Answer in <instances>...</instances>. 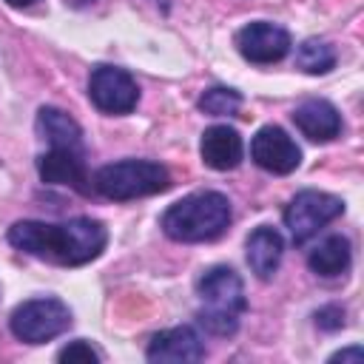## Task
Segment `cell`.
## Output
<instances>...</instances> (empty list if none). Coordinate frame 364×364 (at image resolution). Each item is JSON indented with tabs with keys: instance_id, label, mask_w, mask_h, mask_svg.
I'll list each match as a JSON object with an SVG mask.
<instances>
[{
	"instance_id": "cell-21",
	"label": "cell",
	"mask_w": 364,
	"mask_h": 364,
	"mask_svg": "<svg viewBox=\"0 0 364 364\" xmlns=\"http://www.w3.org/2000/svg\"><path fill=\"white\" fill-rule=\"evenodd\" d=\"M361 358H364V350H361L358 344H353V347L338 350V353L330 355V361H353V364H361Z\"/></svg>"
},
{
	"instance_id": "cell-22",
	"label": "cell",
	"mask_w": 364,
	"mask_h": 364,
	"mask_svg": "<svg viewBox=\"0 0 364 364\" xmlns=\"http://www.w3.org/2000/svg\"><path fill=\"white\" fill-rule=\"evenodd\" d=\"M11 9H28V6H34L37 0H6Z\"/></svg>"
},
{
	"instance_id": "cell-1",
	"label": "cell",
	"mask_w": 364,
	"mask_h": 364,
	"mask_svg": "<svg viewBox=\"0 0 364 364\" xmlns=\"http://www.w3.org/2000/svg\"><path fill=\"white\" fill-rule=\"evenodd\" d=\"M6 239L11 247L34 259H43L60 267H80L94 262L105 250L108 230L102 222L91 216H77L68 222L20 219L9 228Z\"/></svg>"
},
{
	"instance_id": "cell-14",
	"label": "cell",
	"mask_w": 364,
	"mask_h": 364,
	"mask_svg": "<svg viewBox=\"0 0 364 364\" xmlns=\"http://www.w3.org/2000/svg\"><path fill=\"white\" fill-rule=\"evenodd\" d=\"M282 253H284V239L276 228L259 225L256 230H250V236L245 242V259H247L250 273H256V279L267 282L279 270Z\"/></svg>"
},
{
	"instance_id": "cell-23",
	"label": "cell",
	"mask_w": 364,
	"mask_h": 364,
	"mask_svg": "<svg viewBox=\"0 0 364 364\" xmlns=\"http://www.w3.org/2000/svg\"><path fill=\"white\" fill-rule=\"evenodd\" d=\"M68 6H74V9H82V6H88V3H94V0H65Z\"/></svg>"
},
{
	"instance_id": "cell-17",
	"label": "cell",
	"mask_w": 364,
	"mask_h": 364,
	"mask_svg": "<svg viewBox=\"0 0 364 364\" xmlns=\"http://www.w3.org/2000/svg\"><path fill=\"white\" fill-rule=\"evenodd\" d=\"M293 63H296L299 71L318 77V74H327V71L336 68V48L330 43L318 40V37H307V40H301L296 46Z\"/></svg>"
},
{
	"instance_id": "cell-8",
	"label": "cell",
	"mask_w": 364,
	"mask_h": 364,
	"mask_svg": "<svg viewBox=\"0 0 364 364\" xmlns=\"http://www.w3.org/2000/svg\"><path fill=\"white\" fill-rule=\"evenodd\" d=\"M290 46V31L270 20H253L236 31V48L253 65H273L284 60Z\"/></svg>"
},
{
	"instance_id": "cell-9",
	"label": "cell",
	"mask_w": 364,
	"mask_h": 364,
	"mask_svg": "<svg viewBox=\"0 0 364 364\" xmlns=\"http://www.w3.org/2000/svg\"><path fill=\"white\" fill-rule=\"evenodd\" d=\"M250 159L276 176H287L301 165V148L279 125H262L250 139Z\"/></svg>"
},
{
	"instance_id": "cell-2",
	"label": "cell",
	"mask_w": 364,
	"mask_h": 364,
	"mask_svg": "<svg viewBox=\"0 0 364 364\" xmlns=\"http://www.w3.org/2000/svg\"><path fill=\"white\" fill-rule=\"evenodd\" d=\"M233 210L230 199L219 191H196L191 196H182L173 202L162 219L159 228L165 230L168 239L182 242V245H196V242H213L230 228Z\"/></svg>"
},
{
	"instance_id": "cell-4",
	"label": "cell",
	"mask_w": 364,
	"mask_h": 364,
	"mask_svg": "<svg viewBox=\"0 0 364 364\" xmlns=\"http://www.w3.org/2000/svg\"><path fill=\"white\" fill-rule=\"evenodd\" d=\"M91 188L111 202H128V199L154 196V193L168 191L171 171L154 159H119V162L102 165L94 173Z\"/></svg>"
},
{
	"instance_id": "cell-20",
	"label": "cell",
	"mask_w": 364,
	"mask_h": 364,
	"mask_svg": "<svg viewBox=\"0 0 364 364\" xmlns=\"http://www.w3.org/2000/svg\"><path fill=\"white\" fill-rule=\"evenodd\" d=\"M313 318H316V327H321V330H327V333L341 330V327H344V307H338V304H327V307L316 310Z\"/></svg>"
},
{
	"instance_id": "cell-11",
	"label": "cell",
	"mask_w": 364,
	"mask_h": 364,
	"mask_svg": "<svg viewBox=\"0 0 364 364\" xmlns=\"http://www.w3.org/2000/svg\"><path fill=\"white\" fill-rule=\"evenodd\" d=\"M145 358L148 361H173V364L202 361L205 358V341L196 333V327H191V324L168 327V330H159L151 336Z\"/></svg>"
},
{
	"instance_id": "cell-16",
	"label": "cell",
	"mask_w": 364,
	"mask_h": 364,
	"mask_svg": "<svg viewBox=\"0 0 364 364\" xmlns=\"http://www.w3.org/2000/svg\"><path fill=\"white\" fill-rule=\"evenodd\" d=\"M350 262H353V245L347 236L341 233H333L327 239H321L310 253H307V267L321 276V279H336V276H344L350 270Z\"/></svg>"
},
{
	"instance_id": "cell-7",
	"label": "cell",
	"mask_w": 364,
	"mask_h": 364,
	"mask_svg": "<svg viewBox=\"0 0 364 364\" xmlns=\"http://www.w3.org/2000/svg\"><path fill=\"white\" fill-rule=\"evenodd\" d=\"M88 100L97 111L108 117L131 114L139 102V85L136 80L119 68V65H97L88 77Z\"/></svg>"
},
{
	"instance_id": "cell-13",
	"label": "cell",
	"mask_w": 364,
	"mask_h": 364,
	"mask_svg": "<svg viewBox=\"0 0 364 364\" xmlns=\"http://www.w3.org/2000/svg\"><path fill=\"white\" fill-rule=\"evenodd\" d=\"M199 156L213 171H233L245 156V142L230 125H210L199 139Z\"/></svg>"
},
{
	"instance_id": "cell-12",
	"label": "cell",
	"mask_w": 364,
	"mask_h": 364,
	"mask_svg": "<svg viewBox=\"0 0 364 364\" xmlns=\"http://www.w3.org/2000/svg\"><path fill=\"white\" fill-rule=\"evenodd\" d=\"M293 122L310 142H333L341 134V114L330 100L310 97L293 108Z\"/></svg>"
},
{
	"instance_id": "cell-18",
	"label": "cell",
	"mask_w": 364,
	"mask_h": 364,
	"mask_svg": "<svg viewBox=\"0 0 364 364\" xmlns=\"http://www.w3.org/2000/svg\"><path fill=\"white\" fill-rule=\"evenodd\" d=\"M239 108H242V94L225 85H210L199 97V111L210 117H233L239 114Z\"/></svg>"
},
{
	"instance_id": "cell-3",
	"label": "cell",
	"mask_w": 364,
	"mask_h": 364,
	"mask_svg": "<svg viewBox=\"0 0 364 364\" xmlns=\"http://www.w3.org/2000/svg\"><path fill=\"white\" fill-rule=\"evenodd\" d=\"M196 293L202 301V307L196 310L199 327L210 336H222V338L233 336L239 330L242 313L247 310L245 284L239 273L228 264H216L199 276Z\"/></svg>"
},
{
	"instance_id": "cell-15",
	"label": "cell",
	"mask_w": 364,
	"mask_h": 364,
	"mask_svg": "<svg viewBox=\"0 0 364 364\" xmlns=\"http://www.w3.org/2000/svg\"><path fill=\"white\" fill-rule=\"evenodd\" d=\"M34 128H37L40 139L48 142V148H80V151H85L80 122H77L71 114H65L63 108L43 105V108L37 111Z\"/></svg>"
},
{
	"instance_id": "cell-6",
	"label": "cell",
	"mask_w": 364,
	"mask_h": 364,
	"mask_svg": "<svg viewBox=\"0 0 364 364\" xmlns=\"http://www.w3.org/2000/svg\"><path fill=\"white\" fill-rule=\"evenodd\" d=\"M341 213H344L341 196L327 193V191H313V188H307V191H299V193L287 202L282 219H284V228H287L290 239H293L296 245H304V242H310L324 225H330L333 219H338Z\"/></svg>"
},
{
	"instance_id": "cell-5",
	"label": "cell",
	"mask_w": 364,
	"mask_h": 364,
	"mask_svg": "<svg viewBox=\"0 0 364 364\" xmlns=\"http://www.w3.org/2000/svg\"><path fill=\"white\" fill-rule=\"evenodd\" d=\"M71 327V310L54 296L28 299L17 304L9 316V330L17 341L26 344H46L57 336H63Z\"/></svg>"
},
{
	"instance_id": "cell-19",
	"label": "cell",
	"mask_w": 364,
	"mask_h": 364,
	"mask_svg": "<svg viewBox=\"0 0 364 364\" xmlns=\"http://www.w3.org/2000/svg\"><path fill=\"white\" fill-rule=\"evenodd\" d=\"M57 358L60 361H85V364H97V361H102V353L97 350V347H91L85 338H77V341H71V344H65L60 353H57Z\"/></svg>"
},
{
	"instance_id": "cell-10",
	"label": "cell",
	"mask_w": 364,
	"mask_h": 364,
	"mask_svg": "<svg viewBox=\"0 0 364 364\" xmlns=\"http://www.w3.org/2000/svg\"><path fill=\"white\" fill-rule=\"evenodd\" d=\"M37 173L46 185H63L77 193H91V176L85 168V151L80 148H48L37 156Z\"/></svg>"
}]
</instances>
